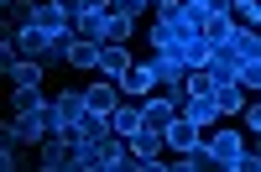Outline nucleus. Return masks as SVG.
Listing matches in <instances>:
<instances>
[{"instance_id":"nucleus-1","label":"nucleus","mask_w":261,"mask_h":172,"mask_svg":"<svg viewBox=\"0 0 261 172\" xmlns=\"http://www.w3.org/2000/svg\"><path fill=\"white\" fill-rule=\"evenodd\" d=\"M53 131H63V125H58V110H53V99H47V104H37V110H21V115H11L6 125H0V136H11V141H21V146H42Z\"/></svg>"},{"instance_id":"nucleus-2","label":"nucleus","mask_w":261,"mask_h":172,"mask_svg":"<svg viewBox=\"0 0 261 172\" xmlns=\"http://www.w3.org/2000/svg\"><path fill=\"white\" fill-rule=\"evenodd\" d=\"M73 152H79V141L68 131H53L47 141L37 146V167L42 172H73Z\"/></svg>"},{"instance_id":"nucleus-3","label":"nucleus","mask_w":261,"mask_h":172,"mask_svg":"<svg viewBox=\"0 0 261 172\" xmlns=\"http://www.w3.org/2000/svg\"><path fill=\"white\" fill-rule=\"evenodd\" d=\"M209 146H214V162H220L225 172H235V162H241V152H246V136H241V125H220V131L209 136Z\"/></svg>"},{"instance_id":"nucleus-4","label":"nucleus","mask_w":261,"mask_h":172,"mask_svg":"<svg viewBox=\"0 0 261 172\" xmlns=\"http://www.w3.org/2000/svg\"><path fill=\"white\" fill-rule=\"evenodd\" d=\"M115 83H120V94H125V99H146V94H157V89H162L157 73H151V63H130V68H125Z\"/></svg>"},{"instance_id":"nucleus-5","label":"nucleus","mask_w":261,"mask_h":172,"mask_svg":"<svg viewBox=\"0 0 261 172\" xmlns=\"http://www.w3.org/2000/svg\"><path fill=\"white\" fill-rule=\"evenodd\" d=\"M146 63H151V73H157V83H162V89L183 99V73H188V68H183V58H178V52H151Z\"/></svg>"},{"instance_id":"nucleus-6","label":"nucleus","mask_w":261,"mask_h":172,"mask_svg":"<svg viewBox=\"0 0 261 172\" xmlns=\"http://www.w3.org/2000/svg\"><path fill=\"white\" fill-rule=\"evenodd\" d=\"M178 58H183V68H209L214 42H209L204 32H183V42H178Z\"/></svg>"},{"instance_id":"nucleus-7","label":"nucleus","mask_w":261,"mask_h":172,"mask_svg":"<svg viewBox=\"0 0 261 172\" xmlns=\"http://www.w3.org/2000/svg\"><path fill=\"white\" fill-rule=\"evenodd\" d=\"M183 115H188L193 125H204V131L225 120V115H220V99H214V94H183Z\"/></svg>"},{"instance_id":"nucleus-8","label":"nucleus","mask_w":261,"mask_h":172,"mask_svg":"<svg viewBox=\"0 0 261 172\" xmlns=\"http://www.w3.org/2000/svg\"><path fill=\"white\" fill-rule=\"evenodd\" d=\"M53 110H58V125L68 131V125H79V120H84L89 99H84V89H58V94H53Z\"/></svg>"},{"instance_id":"nucleus-9","label":"nucleus","mask_w":261,"mask_h":172,"mask_svg":"<svg viewBox=\"0 0 261 172\" xmlns=\"http://www.w3.org/2000/svg\"><path fill=\"white\" fill-rule=\"evenodd\" d=\"M84 99H89V110L115 115V104H120L125 94H120V83H115V78H105V73H99V83H89V89H84Z\"/></svg>"},{"instance_id":"nucleus-10","label":"nucleus","mask_w":261,"mask_h":172,"mask_svg":"<svg viewBox=\"0 0 261 172\" xmlns=\"http://www.w3.org/2000/svg\"><path fill=\"white\" fill-rule=\"evenodd\" d=\"M162 152H167V136L151 131V125H141V131L130 136V162H157Z\"/></svg>"},{"instance_id":"nucleus-11","label":"nucleus","mask_w":261,"mask_h":172,"mask_svg":"<svg viewBox=\"0 0 261 172\" xmlns=\"http://www.w3.org/2000/svg\"><path fill=\"white\" fill-rule=\"evenodd\" d=\"M162 136H167V152H172V157H178V152H188V146H193V141H204V125H193L188 115H178V120H172V125H167V131H162Z\"/></svg>"},{"instance_id":"nucleus-12","label":"nucleus","mask_w":261,"mask_h":172,"mask_svg":"<svg viewBox=\"0 0 261 172\" xmlns=\"http://www.w3.org/2000/svg\"><path fill=\"white\" fill-rule=\"evenodd\" d=\"M130 63H136V58H130L125 42H99V73H105V78H120Z\"/></svg>"},{"instance_id":"nucleus-13","label":"nucleus","mask_w":261,"mask_h":172,"mask_svg":"<svg viewBox=\"0 0 261 172\" xmlns=\"http://www.w3.org/2000/svg\"><path fill=\"white\" fill-rule=\"evenodd\" d=\"M172 167H178V172H209V167H220V162H214V146L209 141H193L188 152L172 157Z\"/></svg>"},{"instance_id":"nucleus-14","label":"nucleus","mask_w":261,"mask_h":172,"mask_svg":"<svg viewBox=\"0 0 261 172\" xmlns=\"http://www.w3.org/2000/svg\"><path fill=\"white\" fill-rule=\"evenodd\" d=\"M68 68H84V73H99V42H89V37H73L68 42Z\"/></svg>"},{"instance_id":"nucleus-15","label":"nucleus","mask_w":261,"mask_h":172,"mask_svg":"<svg viewBox=\"0 0 261 172\" xmlns=\"http://www.w3.org/2000/svg\"><path fill=\"white\" fill-rule=\"evenodd\" d=\"M6 78H11V89H42V83H47V73H42L37 58H16Z\"/></svg>"},{"instance_id":"nucleus-16","label":"nucleus","mask_w":261,"mask_h":172,"mask_svg":"<svg viewBox=\"0 0 261 172\" xmlns=\"http://www.w3.org/2000/svg\"><path fill=\"white\" fill-rule=\"evenodd\" d=\"M115 125H110V115H99V110H84V120L79 125H68V136L73 141H105Z\"/></svg>"},{"instance_id":"nucleus-17","label":"nucleus","mask_w":261,"mask_h":172,"mask_svg":"<svg viewBox=\"0 0 261 172\" xmlns=\"http://www.w3.org/2000/svg\"><path fill=\"white\" fill-rule=\"evenodd\" d=\"M214 99H220V115L230 120V115H241L246 104H251V89H241L235 78H220V89H214Z\"/></svg>"},{"instance_id":"nucleus-18","label":"nucleus","mask_w":261,"mask_h":172,"mask_svg":"<svg viewBox=\"0 0 261 172\" xmlns=\"http://www.w3.org/2000/svg\"><path fill=\"white\" fill-rule=\"evenodd\" d=\"M146 42H151V52H178V42H183V26L178 21H151V32H146Z\"/></svg>"},{"instance_id":"nucleus-19","label":"nucleus","mask_w":261,"mask_h":172,"mask_svg":"<svg viewBox=\"0 0 261 172\" xmlns=\"http://www.w3.org/2000/svg\"><path fill=\"white\" fill-rule=\"evenodd\" d=\"M235 68H241V47H235V42H214L209 73H214V78H235Z\"/></svg>"},{"instance_id":"nucleus-20","label":"nucleus","mask_w":261,"mask_h":172,"mask_svg":"<svg viewBox=\"0 0 261 172\" xmlns=\"http://www.w3.org/2000/svg\"><path fill=\"white\" fill-rule=\"evenodd\" d=\"M110 125H115L120 136H136L141 125H146V120H141V99H120V104H115V115H110Z\"/></svg>"},{"instance_id":"nucleus-21","label":"nucleus","mask_w":261,"mask_h":172,"mask_svg":"<svg viewBox=\"0 0 261 172\" xmlns=\"http://www.w3.org/2000/svg\"><path fill=\"white\" fill-rule=\"evenodd\" d=\"M230 42H235V47H241V58L261 63V26H241V21H235V32H230Z\"/></svg>"},{"instance_id":"nucleus-22","label":"nucleus","mask_w":261,"mask_h":172,"mask_svg":"<svg viewBox=\"0 0 261 172\" xmlns=\"http://www.w3.org/2000/svg\"><path fill=\"white\" fill-rule=\"evenodd\" d=\"M73 172H105V146H99V141H79Z\"/></svg>"},{"instance_id":"nucleus-23","label":"nucleus","mask_w":261,"mask_h":172,"mask_svg":"<svg viewBox=\"0 0 261 172\" xmlns=\"http://www.w3.org/2000/svg\"><path fill=\"white\" fill-rule=\"evenodd\" d=\"M130 37H136V21H125V16H105L99 21V42H130Z\"/></svg>"},{"instance_id":"nucleus-24","label":"nucleus","mask_w":261,"mask_h":172,"mask_svg":"<svg viewBox=\"0 0 261 172\" xmlns=\"http://www.w3.org/2000/svg\"><path fill=\"white\" fill-rule=\"evenodd\" d=\"M214 89H220V78L209 68H188L183 73V94H214Z\"/></svg>"},{"instance_id":"nucleus-25","label":"nucleus","mask_w":261,"mask_h":172,"mask_svg":"<svg viewBox=\"0 0 261 172\" xmlns=\"http://www.w3.org/2000/svg\"><path fill=\"white\" fill-rule=\"evenodd\" d=\"M230 32H235V16H230V11H209L204 37H209V42H230Z\"/></svg>"},{"instance_id":"nucleus-26","label":"nucleus","mask_w":261,"mask_h":172,"mask_svg":"<svg viewBox=\"0 0 261 172\" xmlns=\"http://www.w3.org/2000/svg\"><path fill=\"white\" fill-rule=\"evenodd\" d=\"M32 11H37V0H16V6H6V26H0V32H21V26H32Z\"/></svg>"},{"instance_id":"nucleus-27","label":"nucleus","mask_w":261,"mask_h":172,"mask_svg":"<svg viewBox=\"0 0 261 172\" xmlns=\"http://www.w3.org/2000/svg\"><path fill=\"white\" fill-rule=\"evenodd\" d=\"M235 83H241V89H251V94H261V63L241 58V68H235Z\"/></svg>"},{"instance_id":"nucleus-28","label":"nucleus","mask_w":261,"mask_h":172,"mask_svg":"<svg viewBox=\"0 0 261 172\" xmlns=\"http://www.w3.org/2000/svg\"><path fill=\"white\" fill-rule=\"evenodd\" d=\"M11 104H16V115H21V110H37V104H47V94H42V89H11Z\"/></svg>"},{"instance_id":"nucleus-29","label":"nucleus","mask_w":261,"mask_h":172,"mask_svg":"<svg viewBox=\"0 0 261 172\" xmlns=\"http://www.w3.org/2000/svg\"><path fill=\"white\" fill-rule=\"evenodd\" d=\"M241 125H246V136H256V141H261V99H251L246 110H241Z\"/></svg>"},{"instance_id":"nucleus-30","label":"nucleus","mask_w":261,"mask_h":172,"mask_svg":"<svg viewBox=\"0 0 261 172\" xmlns=\"http://www.w3.org/2000/svg\"><path fill=\"white\" fill-rule=\"evenodd\" d=\"M151 6V0H110V11L115 16H125V21H141V11Z\"/></svg>"},{"instance_id":"nucleus-31","label":"nucleus","mask_w":261,"mask_h":172,"mask_svg":"<svg viewBox=\"0 0 261 172\" xmlns=\"http://www.w3.org/2000/svg\"><path fill=\"white\" fill-rule=\"evenodd\" d=\"M16 146H21V141L0 136V167H6V172H16V167H21V152H16Z\"/></svg>"},{"instance_id":"nucleus-32","label":"nucleus","mask_w":261,"mask_h":172,"mask_svg":"<svg viewBox=\"0 0 261 172\" xmlns=\"http://www.w3.org/2000/svg\"><path fill=\"white\" fill-rule=\"evenodd\" d=\"M84 16H110V0H84Z\"/></svg>"},{"instance_id":"nucleus-33","label":"nucleus","mask_w":261,"mask_h":172,"mask_svg":"<svg viewBox=\"0 0 261 172\" xmlns=\"http://www.w3.org/2000/svg\"><path fill=\"white\" fill-rule=\"evenodd\" d=\"M151 6H172V0H151Z\"/></svg>"},{"instance_id":"nucleus-34","label":"nucleus","mask_w":261,"mask_h":172,"mask_svg":"<svg viewBox=\"0 0 261 172\" xmlns=\"http://www.w3.org/2000/svg\"><path fill=\"white\" fill-rule=\"evenodd\" d=\"M0 6H16V0H0Z\"/></svg>"},{"instance_id":"nucleus-35","label":"nucleus","mask_w":261,"mask_h":172,"mask_svg":"<svg viewBox=\"0 0 261 172\" xmlns=\"http://www.w3.org/2000/svg\"><path fill=\"white\" fill-rule=\"evenodd\" d=\"M230 6H235V0H230Z\"/></svg>"},{"instance_id":"nucleus-36","label":"nucleus","mask_w":261,"mask_h":172,"mask_svg":"<svg viewBox=\"0 0 261 172\" xmlns=\"http://www.w3.org/2000/svg\"><path fill=\"white\" fill-rule=\"evenodd\" d=\"M256 6H261V0H256Z\"/></svg>"},{"instance_id":"nucleus-37","label":"nucleus","mask_w":261,"mask_h":172,"mask_svg":"<svg viewBox=\"0 0 261 172\" xmlns=\"http://www.w3.org/2000/svg\"><path fill=\"white\" fill-rule=\"evenodd\" d=\"M256 99H261V94H256Z\"/></svg>"}]
</instances>
